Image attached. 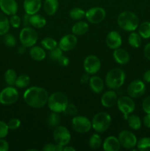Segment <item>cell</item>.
Listing matches in <instances>:
<instances>
[{"mask_svg": "<svg viewBox=\"0 0 150 151\" xmlns=\"http://www.w3.org/2000/svg\"><path fill=\"white\" fill-rule=\"evenodd\" d=\"M63 113L65 114L67 116H75L77 115L78 111L77 109H76V106H74L72 103H69L68 106H66V109L63 111Z\"/></svg>", "mask_w": 150, "mask_h": 151, "instance_id": "ab89813d", "label": "cell"}, {"mask_svg": "<svg viewBox=\"0 0 150 151\" xmlns=\"http://www.w3.org/2000/svg\"><path fill=\"white\" fill-rule=\"evenodd\" d=\"M89 81H90L89 74H88V73L82 75V76L81 77V78H80L81 83L83 84L88 83H89Z\"/></svg>", "mask_w": 150, "mask_h": 151, "instance_id": "f5cc1de1", "label": "cell"}, {"mask_svg": "<svg viewBox=\"0 0 150 151\" xmlns=\"http://www.w3.org/2000/svg\"><path fill=\"white\" fill-rule=\"evenodd\" d=\"M113 56L116 63L121 65L126 64L129 61V59H130L128 52L126 51L124 49L121 48H118L114 50Z\"/></svg>", "mask_w": 150, "mask_h": 151, "instance_id": "44dd1931", "label": "cell"}, {"mask_svg": "<svg viewBox=\"0 0 150 151\" xmlns=\"http://www.w3.org/2000/svg\"><path fill=\"white\" fill-rule=\"evenodd\" d=\"M126 79L125 72L120 68H113L107 73L105 83L110 89H118L124 83Z\"/></svg>", "mask_w": 150, "mask_h": 151, "instance_id": "3957f363", "label": "cell"}, {"mask_svg": "<svg viewBox=\"0 0 150 151\" xmlns=\"http://www.w3.org/2000/svg\"><path fill=\"white\" fill-rule=\"evenodd\" d=\"M138 33L144 39L150 38V22H144L138 26Z\"/></svg>", "mask_w": 150, "mask_h": 151, "instance_id": "f546056e", "label": "cell"}, {"mask_svg": "<svg viewBox=\"0 0 150 151\" xmlns=\"http://www.w3.org/2000/svg\"><path fill=\"white\" fill-rule=\"evenodd\" d=\"M30 82V78L26 75H21L20 76L17 77V79L16 81L15 86L18 88H26Z\"/></svg>", "mask_w": 150, "mask_h": 151, "instance_id": "836d02e7", "label": "cell"}, {"mask_svg": "<svg viewBox=\"0 0 150 151\" xmlns=\"http://www.w3.org/2000/svg\"><path fill=\"white\" fill-rule=\"evenodd\" d=\"M128 125H129V128H132V130L135 131H138L141 128V125H142V122L141 120V118L135 114H130L127 118Z\"/></svg>", "mask_w": 150, "mask_h": 151, "instance_id": "83f0119b", "label": "cell"}, {"mask_svg": "<svg viewBox=\"0 0 150 151\" xmlns=\"http://www.w3.org/2000/svg\"><path fill=\"white\" fill-rule=\"evenodd\" d=\"M106 44L111 50L119 48L122 44L121 36L116 31H110L106 36Z\"/></svg>", "mask_w": 150, "mask_h": 151, "instance_id": "e0dca14e", "label": "cell"}, {"mask_svg": "<svg viewBox=\"0 0 150 151\" xmlns=\"http://www.w3.org/2000/svg\"><path fill=\"white\" fill-rule=\"evenodd\" d=\"M69 16L74 20H80L85 17V11L79 7H75L69 12Z\"/></svg>", "mask_w": 150, "mask_h": 151, "instance_id": "e575fe53", "label": "cell"}, {"mask_svg": "<svg viewBox=\"0 0 150 151\" xmlns=\"http://www.w3.org/2000/svg\"><path fill=\"white\" fill-rule=\"evenodd\" d=\"M23 97L28 106L35 109H39L46 104L49 94L46 90L42 87L32 86L25 91Z\"/></svg>", "mask_w": 150, "mask_h": 151, "instance_id": "6da1fadb", "label": "cell"}, {"mask_svg": "<svg viewBox=\"0 0 150 151\" xmlns=\"http://www.w3.org/2000/svg\"><path fill=\"white\" fill-rule=\"evenodd\" d=\"M26 151H38V150H36V149H28Z\"/></svg>", "mask_w": 150, "mask_h": 151, "instance_id": "9f6ffc18", "label": "cell"}, {"mask_svg": "<svg viewBox=\"0 0 150 151\" xmlns=\"http://www.w3.org/2000/svg\"><path fill=\"white\" fill-rule=\"evenodd\" d=\"M111 116L107 112H99L93 117L92 128L97 133H103L107 131L111 125Z\"/></svg>", "mask_w": 150, "mask_h": 151, "instance_id": "5b68a950", "label": "cell"}, {"mask_svg": "<svg viewBox=\"0 0 150 151\" xmlns=\"http://www.w3.org/2000/svg\"><path fill=\"white\" fill-rule=\"evenodd\" d=\"M84 69L89 75H95L101 68V60L97 56L91 55L85 58L83 62Z\"/></svg>", "mask_w": 150, "mask_h": 151, "instance_id": "4fadbf2b", "label": "cell"}, {"mask_svg": "<svg viewBox=\"0 0 150 151\" xmlns=\"http://www.w3.org/2000/svg\"><path fill=\"white\" fill-rule=\"evenodd\" d=\"M53 137L56 144L63 147L67 145L70 142L71 136L69 129L65 126H57L54 128Z\"/></svg>", "mask_w": 150, "mask_h": 151, "instance_id": "30bf717a", "label": "cell"}, {"mask_svg": "<svg viewBox=\"0 0 150 151\" xmlns=\"http://www.w3.org/2000/svg\"><path fill=\"white\" fill-rule=\"evenodd\" d=\"M57 61L61 66H67L69 64V59L65 55H62Z\"/></svg>", "mask_w": 150, "mask_h": 151, "instance_id": "7dc6e473", "label": "cell"}, {"mask_svg": "<svg viewBox=\"0 0 150 151\" xmlns=\"http://www.w3.org/2000/svg\"><path fill=\"white\" fill-rule=\"evenodd\" d=\"M71 125L73 129L76 132L80 134H85L88 132L92 128L91 121L86 116H75L71 121Z\"/></svg>", "mask_w": 150, "mask_h": 151, "instance_id": "9c48e42d", "label": "cell"}, {"mask_svg": "<svg viewBox=\"0 0 150 151\" xmlns=\"http://www.w3.org/2000/svg\"><path fill=\"white\" fill-rule=\"evenodd\" d=\"M4 35L3 41H4V44L8 47H15V45L16 44V39L14 35L10 33H6Z\"/></svg>", "mask_w": 150, "mask_h": 151, "instance_id": "f35d334b", "label": "cell"}, {"mask_svg": "<svg viewBox=\"0 0 150 151\" xmlns=\"http://www.w3.org/2000/svg\"><path fill=\"white\" fill-rule=\"evenodd\" d=\"M46 24V20L43 16L39 14L31 15L30 25L35 28H43Z\"/></svg>", "mask_w": 150, "mask_h": 151, "instance_id": "484cf974", "label": "cell"}, {"mask_svg": "<svg viewBox=\"0 0 150 151\" xmlns=\"http://www.w3.org/2000/svg\"><path fill=\"white\" fill-rule=\"evenodd\" d=\"M60 122V116L58 115V113L56 112H52L50 114L49 116L48 119H47V123H48L49 126L51 128H54L57 127Z\"/></svg>", "mask_w": 150, "mask_h": 151, "instance_id": "d590c367", "label": "cell"}, {"mask_svg": "<svg viewBox=\"0 0 150 151\" xmlns=\"http://www.w3.org/2000/svg\"><path fill=\"white\" fill-rule=\"evenodd\" d=\"M69 104V99L65 94L62 92H54L49 96L47 105L52 112L61 113L66 109Z\"/></svg>", "mask_w": 150, "mask_h": 151, "instance_id": "277c9868", "label": "cell"}, {"mask_svg": "<svg viewBox=\"0 0 150 151\" xmlns=\"http://www.w3.org/2000/svg\"><path fill=\"white\" fill-rule=\"evenodd\" d=\"M119 26L126 32L135 31L139 26V19L138 16L132 11H124L117 18Z\"/></svg>", "mask_w": 150, "mask_h": 151, "instance_id": "7a4b0ae2", "label": "cell"}, {"mask_svg": "<svg viewBox=\"0 0 150 151\" xmlns=\"http://www.w3.org/2000/svg\"><path fill=\"white\" fill-rule=\"evenodd\" d=\"M19 94L16 88L8 86L2 89L0 92V103L4 106L13 104L19 100Z\"/></svg>", "mask_w": 150, "mask_h": 151, "instance_id": "ba28073f", "label": "cell"}, {"mask_svg": "<svg viewBox=\"0 0 150 151\" xmlns=\"http://www.w3.org/2000/svg\"><path fill=\"white\" fill-rule=\"evenodd\" d=\"M119 140L120 142L121 146L127 150H132L137 145V137L131 131L124 130L121 131L119 135Z\"/></svg>", "mask_w": 150, "mask_h": 151, "instance_id": "8fae6325", "label": "cell"}, {"mask_svg": "<svg viewBox=\"0 0 150 151\" xmlns=\"http://www.w3.org/2000/svg\"><path fill=\"white\" fill-rule=\"evenodd\" d=\"M88 145L89 147L93 150H96L99 148L102 145V141L101 138L98 134H94L90 137L89 141H88Z\"/></svg>", "mask_w": 150, "mask_h": 151, "instance_id": "1f68e13d", "label": "cell"}, {"mask_svg": "<svg viewBox=\"0 0 150 151\" xmlns=\"http://www.w3.org/2000/svg\"><path fill=\"white\" fill-rule=\"evenodd\" d=\"M128 42L129 45L133 48H138L142 42V38L138 32L132 31L128 37Z\"/></svg>", "mask_w": 150, "mask_h": 151, "instance_id": "f1b7e54d", "label": "cell"}, {"mask_svg": "<svg viewBox=\"0 0 150 151\" xmlns=\"http://www.w3.org/2000/svg\"><path fill=\"white\" fill-rule=\"evenodd\" d=\"M41 7V0H24V9L25 13L29 15L36 14Z\"/></svg>", "mask_w": 150, "mask_h": 151, "instance_id": "d6986e66", "label": "cell"}, {"mask_svg": "<svg viewBox=\"0 0 150 151\" xmlns=\"http://www.w3.org/2000/svg\"><path fill=\"white\" fill-rule=\"evenodd\" d=\"M59 7L58 0H45L44 2V12L48 16H53L57 11Z\"/></svg>", "mask_w": 150, "mask_h": 151, "instance_id": "603a6c76", "label": "cell"}, {"mask_svg": "<svg viewBox=\"0 0 150 151\" xmlns=\"http://www.w3.org/2000/svg\"><path fill=\"white\" fill-rule=\"evenodd\" d=\"M17 77V74H16V71L13 70V69H9L4 73V78L6 83L8 86H12L15 85V83H16Z\"/></svg>", "mask_w": 150, "mask_h": 151, "instance_id": "4dcf8cb0", "label": "cell"}, {"mask_svg": "<svg viewBox=\"0 0 150 151\" xmlns=\"http://www.w3.org/2000/svg\"><path fill=\"white\" fill-rule=\"evenodd\" d=\"M137 150L150 151V137H143L137 142Z\"/></svg>", "mask_w": 150, "mask_h": 151, "instance_id": "d6a6232c", "label": "cell"}, {"mask_svg": "<svg viewBox=\"0 0 150 151\" xmlns=\"http://www.w3.org/2000/svg\"><path fill=\"white\" fill-rule=\"evenodd\" d=\"M9 21H10V25L13 28H19L21 25V18L16 14L12 15Z\"/></svg>", "mask_w": 150, "mask_h": 151, "instance_id": "60d3db41", "label": "cell"}, {"mask_svg": "<svg viewBox=\"0 0 150 151\" xmlns=\"http://www.w3.org/2000/svg\"><path fill=\"white\" fill-rule=\"evenodd\" d=\"M26 47H25V46L21 44V46H20V47H19V49H18V52H19V54H24V53L25 52V51H26Z\"/></svg>", "mask_w": 150, "mask_h": 151, "instance_id": "db71d44e", "label": "cell"}, {"mask_svg": "<svg viewBox=\"0 0 150 151\" xmlns=\"http://www.w3.org/2000/svg\"><path fill=\"white\" fill-rule=\"evenodd\" d=\"M143 123L147 128H150V114H146L143 119Z\"/></svg>", "mask_w": 150, "mask_h": 151, "instance_id": "f907efd6", "label": "cell"}, {"mask_svg": "<svg viewBox=\"0 0 150 151\" xmlns=\"http://www.w3.org/2000/svg\"><path fill=\"white\" fill-rule=\"evenodd\" d=\"M10 21L4 13H0V35L7 33L10 29Z\"/></svg>", "mask_w": 150, "mask_h": 151, "instance_id": "4316f807", "label": "cell"}, {"mask_svg": "<svg viewBox=\"0 0 150 151\" xmlns=\"http://www.w3.org/2000/svg\"><path fill=\"white\" fill-rule=\"evenodd\" d=\"M38 35L36 30L30 27H24L21 30L19 39L22 45L27 47H32L36 44Z\"/></svg>", "mask_w": 150, "mask_h": 151, "instance_id": "8992f818", "label": "cell"}, {"mask_svg": "<svg viewBox=\"0 0 150 151\" xmlns=\"http://www.w3.org/2000/svg\"><path fill=\"white\" fill-rule=\"evenodd\" d=\"M89 86L93 92L100 94L104 89V81L100 77L92 76L90 78Z\"/></svg>", "mask_w": 150, "mask_h": 151, "instance_id": "7402d4cb", "label": "cell"}, {"mask_svg": "<svg viewBox=\"0 0 150 151\" xmlns=\"http://www.w3.org/2000/svg\"><path fill=\"white\" fill-rule=\"evenodd\" d=\"M77 44V38L74 34H67L62 37L59 41V47L63 52H68L73 50Z\"/></svg>", "mask_w": 150, "mask_h": 151, "instance_id": "9a60e30c", "label": "cell"}, {"mask_svg": "<svg viewBox=\"0 0 150 151\" xmlns=\"http://www.w3.org/2000/svg\"><path fill=\"white\" fill-rule=\"evenodd\" d=\"M88 24L85 22H78L71 27V32L75 35H82L86 33L88 30Z\"/></svg>", "mask_w": 150, "mask_h": 151, "instance_id": "d4e9b609", "label": "cell"}, {"mask_svg": "<svg viewBox=\"0 0 150 151\" xmlns=\"http://www.w3.org/2000/svg\"><path fill=\"white\" fill-rule=\"evenodd\" d=\"M143 80L146 83H150V69L146 71L143 75Z\"/></svg>", "mask_w": 150, "mask_h": 151, "instance_id": "816d5d0a", "label": "cell"}, {"mask_svg": "<svg viewBox=\"0 0 150 151\" xmlns=\"http://www.w3.org/2000/svg\"><path fill=\"white\" fill-rule=\"evenodd\" d=\"M7 125L10 130H16L21 126V121L17 118H13L8 121Z\"/></svg>", "mask_w": 150, "mask_h": 151, "instance_id": "ee69618b", "label": "cell"}, {"mask_svg": "<svg viewBox=\"0 0 150 151\" xmlns=\"http://www.w3.org/2000/svg\"><path fill=\"white\" fill-rule=\"evenodd\" d=\"M44 151H62L63 150V147L61 145H59L57 144H52V143H49L45 145L43 147Z\"/></svg>", "mask_w": 150, "mask_h": 151, "instance_id": "b9f144b4", "label": "cell"}, {"mask_svg": "<svg viewBox=\"0 0 150 151\" xmlns=\"http://www.w3.org/2000/svg\"><path fill=\"white\" fill-rule=\"evenodd\" d=\"M9 150V143L4 139H0V151H7Z\"/></svg>", "mask_w": 150, "mask_h": 151, "instance_id": "c3c4849f", "label": "cell"}, {"mask_svg": "<svg viewBox=\"0 0 150 151\" xmlns=\"http://www.w3.org/2000/svg\"><path fill=\"white\" fill-rule=\"evenodd\" d=\"M106 17V11L103 7H91L85 12V18L91 24H99Z\"/></svg>", "mask_w": 150, "mask_h": 151, "instance_id": "7c38bea8", "label": "cell"}, {"mask_svg": "<svg viewBox=\"0 0 150 151\" xmlns=\"http://www.w3.org/2000/svg\"><path fill=\"white\" fill-rule=\"evenodd\" d=\"M30 16L31 15L27 14V13H25L24 15L23 18L21 19V24H23V25L24 27L30 26Z\"/></svg>", "mask_w": 150, "mask_h": 151, "instance_id": "bcb514c9", "label": "cell"}, {"mask_svg": "<svg viewBox=\"0 0 150 151\" xmlns=\"http://www.w3.org/2000/svg\"><path fill=\"white\" fill-rule=\"evenodd\" d=\"M30 57L36 61H41L46 58V52L42 47L33 46L29 50Z\"/></svg>", "mask_w": 150, "mask_h": 151, "instance_id": "cb8c5ba5", "label": "cell"}, {"mask_svg": "<svg viewBox=\"0 0 150 151\" xmlns=\"http://www.w3.org/2000/svg\"><path fill=\"white\" fill-rule=\"evenodd\" d=\"M118 108L119 111L124 114L125 119H127L128 115L132 114L135 109V103L131 97L121 96L117 100Z\"/></svg>", "mask_w": 150, "mask_h": 151, "instance_id": "52a82bcc", "label": "cell"}, {"mask_svg": "<svg viewBox=\"0 0 150 151\" xmlns=\"http://www.w3.org/2000/svg\"><path fill=\"white\" fill-rule=\"evenodd\" d=\"M9 128L7 123L2 120H0V139H4L8 134Z\"/></svg>", "mask_w": 150, "mask_h": 151, "instance_id": "7bdbcfd3", "label": "cell"}, {"mask_svg": "<svg viewBox=\"0 0 150 151\" xmlns=\"http://www.w3.org/2000/svg\"><path fill=\"white\" fill-rule=\"evenodd\" d=\"M118 100V96L116 92L113 90L107 91L102 94L101 97V103L104 107L110 108L116 104Z\"/></svg>", "mask_w": 150, "mask_h": 151, "instance_id": "ac0fdd59", "label": "cell"}, {"mask_svg": "<svg viewBox=\"0 0 150 151\" xmlns=\"http://www.w3.org/2000/svg\"><path fill=\"white\" fill-rule=\"evenodd\" d=\"M102 147L105 151H119L121 148V144L119 139L110 136L104 139Z\"/></svg>", "mask_w": 150, "mask_h": 151, "instance_id": "ffe728a7", "label": "cell"}, {"mask_svg": "<svg viewBox=\"0 0 150 151\" xmlns=\"http://www.w3.org/2000/svg\"><path fill=\"white\" fill-rule=\"evenodd\" d=\"M146 91V86L144 81L135 80L129 83L127 88V94L132 98H138L144 95Z\"/></svg>", "mask_w": 150, "mask_h": 151, "instance_id": "5bb4252c", "label": "cell"}, {"mask_svg": "<svg viewBox=\"0 0 150 151\" xmlns=\"http://www.w3.org/2000/svg\"><path fill=\"white\" fill-rule=\"evenodd\" d=\"M63 150L64 151H75L76 150V149L73 147H71V146L66 145L63 147Z\"/></svg>", "mask_w": 150, "mask_h": 151, "instance_id": "11a10c76", "label": "cell"}, {"mask_svg": "<svg viewBox=\"0 0 150 151\" xmlns=\"http://www.w3.org/2000/svg\"><path fill=\"white\" fill-rule=\"evenodd\" d=\"M142 109L146 114H150V95L144 100L142 103Z\"/></svg>", "mask_w": 150, "mask_h": 151, "instance_id": "f6af8a7d", "label": "cell"}, {"mask_svg": "<svg viewBox=\"0 0 150 151\" xmlns=\"http://www.w3.org/2000/svg\"><path fill=\"white\" fill-rule=\"evenodd\" d=\"M144 57L147 60H150V42L147 43L144 48Z\"/></svg>", "mask_w": 150, "mask_h": 151, "instance_id": "681fc988", "label": "cell"}, {"mask_svg": "<svg viewBox=\"0 0 150 151\" xmlns=\"http://www.w3.org/2000/svg\"><path fill=\"white\" fill-rule=\"evenodd\" d=\"M0 9L5 15L12 16L16 14L19 6L16 0H0Z\"/></svg>", "mask_w": 150, "mask_h": 151, "instance_id": "2e32d148", "label": "cell"}, {"mask_svg": "<svg viewBox=\"0 0 150 151\" xmlns=\"http://www.w3.org/2000/svg\"><path fill=\"white\" fill-rule=\"evenodd\" d=\"M41 45H42V47L47 50H52V49H54V47H56L57 46V41H56L54 38H49V37L44 38V39L41 41Z\"/></svg>", "mask_w": 150, "mask_h": 151, "instance_id": "8d00e7d4", "label": "cell"}, {"mask_svg": "<svg viewBox=\"0 0 150 151\" xmlns=\"http://www.w3.org/2000/svg\"><path fill=\"white\" fill-rule=\"evenodd\" d=\"M49 58L51 60H54V61H57L58 59L63 55V50L59 47H56L52 50H49Z\"/></svg>", "mask_w": 150, "mask_h": 151, "instance_id": "74e56055", "label": "cell"}]
</instances>
